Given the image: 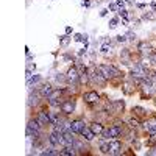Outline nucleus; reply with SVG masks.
<instances>
[{
    "instance_id": "f257e3e1",
    "label": "nucleus",
    "mask_w": 156,
    "mask_h": 156,
    "mask_svg": "<svg viewBox=\"0 0 156 156\" xmlns=\"http://www.w3.org/2000/svg\"><path fill=\"white\" fill-rule=\"evenodd\" d=\"M89 72V81L92 86H98V88H106L108 86V80L102 75V72L98 70L97 66H90L88 69Z\"/></svg>"
},
{
    "instance_id": "f03ea898",
    "label": "nucleus",
    "mask_w": 156,
    "mask_h": 156,
    "mask_svg": "<svg viewBox=\"0 0 156 156\" xmlns=\"http://www.w3.org/2000/svg\"><path fill=\"white\" fill-rule=\"evenodd\" d=\"M103 111L108 115L111 114L114 117L117 115H122L125 111V100H113V102H106L103 106Z\"/></svg>"
},
{
    "instance_id": "7ed1b4c3",
    "label": "nucleus",
    "mask_w": 156,
    "mask_h": 156,
    "mask_svg": "<svg viewBox=\"0 0 156 156\" xmlns=\"http://www.w3.org/2000/svg\"><path fill=\"white\" fill-rule=\"evenodd\" d=\"M102 139H117L125 136V127L123 123H113L108 128H105V131L100 134Z\"/></svg>"
},
{
    "instance_id": "20e7f679",
    "label": "nucleus",
    "mask_w": 156,
    "mask_h": 156,
    "mask_svg": "<svg viewBox=\"0 0 156 156\" xmlns=\"http://www.w3.org/2000/svg\"><path fill=\"white\" fill-rule=\"evenodd\" d=\"M133 80H145V78H150V69H145L142 64L139 63H134L131 67H130V75Z\"/></svg>"
},
{
    "instance_id": "39448f33",
    "label": "nucleus",
    "mask_w": 156,
    "mask_h": 156,
    "mask_svg": "<svg viewBox=\"0 0 156 156\" xmlns=\"http://www.w3.org/2000/svg\"><path fill=\"white\" fill-rule=\"evenodd\" d=\"M83 100L90 108H95L98 103H102V95H100L97 90H86V92L83 94Z\"/></svg>"
},
{
    "instance_id": "423d86ee",
    "label": "nucleus",
    "mask_w": 156,
    "mask_h": 156,
    "mask_svg": "<svg viewBox=\"0 0 156 156\" xmlns=\"http://www.w3.org/2000/svg\"><path fill=\"white\" fill-rule=\"evenodd\" d=\"M75 108H77V100H75L73 97H67L66 100H63V105H61V114L66 115V117H69L72 113H75Z\"/></svg>"
},
{
    "instance_id": "0eeeda50",
    "label": "nucleus",
    "mask_w": 156,
    "mask_h": 156,
    "mask_svg": "<svg viewBox=\"0 0 156 156\" xmlns=\"http://www.w3.org/2000/svg\"><path fill=\"white\" fill-rule=\"evenodd\" d=\"M67 84H73V86H81L80 84V69L77 66H70L66 72Z\"/></svg>"
},
{
    "instance_id": "6e6552de",
    "label": "nucleus",
    "mask_w": 156,
    "mask_h": 156,
    "mask_svg": "<svg viewBox=\"0 0 156 156\" xmlns=\"http://www.w3.org/2000/svg\"><path fill=\"white\" fill-rule=\"evenodd\" d=\"M123 152V142L120 140V137L117 139H109V155L111 156H119Z\"/></svg>"
},
{
    "instance_id": "1a4fd4ad",
    "label": "nucleus",
    "mask_w": 156,
    "mask_h": 156,
    "mask_svg": "<svg viewBox=\"0 0 156 156\" xmlns=\"http://www.w3.org/2000/svg\"><path fill=\"white\" fill-rule=\"evenodd\" d=\"M122 90H123L127 95H133L134 92H137V90H139V86H137V83H136L131 77H128V78L122 83Z\"/></svg>"
},
{
    "instance_id": "9d476101",
    "label": "nucleus",
    "mask_w": 156,
    "mask_h": 156,
    "mask_svg": "<svg viewBox=\"0 0 156 156\" xmlns=\"http://www.w3.org/2000/svg\"><path fill=\"white\" fill-rule=\"evenodd\" d=\"M153 52H155V48H153L152 42H148V41L137 42V55L139 56H150Z\"/></svg>"
},
{
    "instance_id": "9b49d317",
    "label": "nucleus",
    "mask_w": 156,
    "mask_h": 156,
    "mask_svg": "<svg viewBox=\"0 0 156 156\" xmlns=\"http://www.w3.org/2000/svg\"><path fill=\"white\" fill-rule=\"evenodd\" d=\"M142 128H144V131L148 133V134H155L156 133V117L155 115L142 120Z\"/></svg>"
},
{
    "instance_id": "f8f14e48",
    "label": "nucleus",
    "mask_w": 156,
    "mask_h": 156,
    "mask_svg": "<svg viewBox=\"0 0 156 156\" xmlns=\"http://www.w3.org/2000/svg\"><path fill=\"white\" fill-rule=\"evenodd\" d=\"M41 98H44V97L41 95V92H39V90H36V89H34V92H33V90H30V95H28V102H27L28 108H30V109L36 108L38 105H39V102H41Z\"/></svg>"
},
{
    "instance_id": "ddd939ff",
    "label": "nucleus",
    "mask_w": 156,
    "mask_h": 156,
    "mask_svg": "<svg viewBox=\"0 0 156 156\" xmlns=\"http://www.w3.org/2000/svg\"><path fill=\"white\" fill-rule=\"evenodd\" d=\"M120 63L127 67L133 66V53L130 48H122L120 50Z\"/></svg>"
},
{
    "instance_id": "4468645a",
    "label": "nucleus",
    "mask_w": 156,
    "mask_h": 156,
    "mask_svg": "<svg viewBox=\"0 0 156 156\" xmlns=\"http://www.w3.org/2000/svg\"><path fill=\"white\" fill-rule=\"evenodd\" d=\"M84 127H86L84 120L75 119V120H70V123H69V131H72V133H75V134H81V131H83Z\"/></svg>"
},
{
    "instance_id": "2eb2a0df",
    "label": "nucleus",
    "mask_w": 156,
    "mask_h": 156,
    "mask_svg": "<svg viewBox=\"0 0 156 156\" xmlns=\"http://www.w3.org/2000/svg\"><path fill=\"white\" fill-rule=\"evenodd\" d=\"M34 117H36L39 122H41L42 127H45V125H50V114H48V109H39Z\"/></svg>"
},
{
    "instance_id": "dca6fc26",
    "label": "nucleus",
    "mask_w": 156,
    "mask_h": 156,
    "mask_svg": "<svg viewBox=\"0 0 156 156\" xmlns=\"http://www.w3.org/2000/svg\"><path fill=\"white\" fill-rule=\"evenodd\" d=\"M131 113H133V115H136V117H139L140 120H144V119H147L148 117V111L145 108H142V106H133L131 108Z\"/></svg>"
},
{
    "instance_id": "f3484780",
    "label": "nucleus",
    "mask_w": 156,
    "mask_h": 156,
    "mask_svg": "<svg viewBox=\"0 0 156 156\" xmlns=\"http://www.w3.org/2000/svg\"><path fill=\"white\" fill-rule=\"evenodd\" d=\"M59 155L61 156H75V155H78V150L75 148V145H64L59 150Z\"/></svg>"
},
{
    "instance_id": "a211bd4d",
    "label": "nucleus",
    "mask_w": 156,
    "mask_h": 156,
    "mask_svg": "<svg viewBox=\"0 0 156 156\" xmlns=\"http://www.w3.org/2000/svg\"><path fill=\"white\" fill-rule=\"evenodd\" d=\"M75 140H77L75 133H72V131H69V130H67V131L64 133V136H63V145H61V147H64V145H73Z\"/></svg>"
},
{
    "instance_id": "6ab92c4d",
    "label": "nucleus",
    "mask_w": 156,
    "mask_h": 156,
    "mask_svg": "<svg viewBox=\"0 0 156 156\" xmlns=\"http://www.w3.org/2000/svg\"><path fill=\"white\" fill-rule=\"evenodd\" d=\"M89 127H90V130L94 131V134H95V136H100V134H102V133L105 131V125H103L102 122H100V120H94V122L90 123Z\"/></svg>"
},
{
    "instance_id": "aec40b11",
    "label": "nucleus",
    "mask_w": 156,
    "mask_h": 156,
    "mask_svg": "<svg viewBox=\"0 0 156 156\" xmlns=\"http://www.w3.org/2000/svg\"><path fill=\"white\" fill-rule=\"evenodd\" d=\"M64 95V89H59V88H55L52 92H50L48 95H47V102H52V100H56V98H61Z\"/></svg>"
},
{
    "instance_id": "412c9836",
    "label": "nucleus",
    "mask_w": 156,
    "mask_h": 156,
    "mask_svg": "<svg viewBox=\"0 0 156 156\" xmlns=\"http://www.w3.org/2000/svg\"><path fill=\"white\" fill-rule=\"evenodd\" d=\"M127 125H128V128H130V130H137L140 125H142V120H140L139 117H136V115H133V117H130V119H128Z\"/></svg>"
},
{
    "instance_id": "4be33fe9",
    "label": "nucleus",
    "mask_w": 156,
    "mask_h": 156,
    "mask_svg": "<svg viewBox=\"0 0 156 156\" xmlns=\"http://www.w3.org/2000/svg\"><path fill=\"white\" fill-rule=\"evenodd\" d=\"M98 150H100V153H102V155H109V139H102V137H100Z\"/></svg>"
},
{
    "instance_id": "5701e85b",
    "label": "nucleus",
    "mask_w": 156,
    "mask_h": 156,
    "mask_svg": "<svg viewBox=\"0 0 156 156\" xmlns=\"http://www.w3.org/2000/svg\"><path fill=\"white\" fill-rule=\"evenodd\" d=\"M41 155L42 156H58L59 150H56V147H53V145H48V147H45L41 152Z\"/></svg>"
},
{
    "instance_id": "b1692460",
    "label": "nucleus",
    "mask_w": 156,
    "mask_h": 156,
    "mask_svg": "<svg viewBox=\"0 0 156 156\" xmlns=\"http://www.w3.org/2000/svg\"><path fill=\"white\" fill-rule=\"evenodd\" d=\"M81 137H84L86 140H89V142H90V140H94L95 134H94L92 130H90V127H88V125H86V127L83 128V131H81Z\"/></svg>"
},
{
    "instance_id": "393cba45",
    "label": "nucleus",
    "mask_w": 156,
    "mask_h": 156,
    "mask_svg": "<svg viewBox=\"0 0 156 156\" xmlns=\"http://www.w3.org/2000/svg\"><path fill=\"white\" fill-rule=\"evenodd\" d=\"M41 81H42V75H33V77L27 78V88H33Z\"/></svg>"
},
{
    "instance_id": "a878e982",
    "label": "nucleus",
    "mask_w": 156,
    "mask_h": 156,
    "mask_svg": "<svg viewBox=\"0 0 156 156\" xmlns=\"http://www.w3.org/2000/svg\"><path fill=\"white\" fill-rule=\"evenodd\" d=\"M142 19L144 21H156V11L153 9H147L142 13Z\"/></svg>"
},
{
    "instance_id": "bb28decb",
    "label": "nucleus",
    "mask_w": 156,
    "mask_h": 156,
    "mask_svg": "<svg viewBox=\"0 0 156 156\" xmlns=\"http://www.w3.org/2000/svg\"><path fill=\"white\" fill-rule=\"evenodd\" d=\"M34 70H36V64H33V63H27V70H25V77H27V78L33 77V75H34Z\"/></svg>"
},
{
    "instance_id": "cd10ccee",
    "label": "nucleus",
    "mask_w": 156,
    "mask_h": 156,
    "mask_svg": "<svg viewBox=\"0 0 156 156\" xmlns=\"http://www.w3.org/2000/svg\"><path fill=\"white\" fill-rule=\"evenodd\" d=\"M72 41V38H70V34H64V36H59V45L61 47H67Z\"/></svg>"
},
{
    "instance_id": "c85d7f7f",
    "label": "nucleus",
    "mask_w": 156,
    "mask_h": 156,
    "mask_svg": "<svg viewBox=\"0 0 156 156\" xmlns=\"http://www.w3.org/2000/svg\"><path fill=\"white\" fill-rule=\"evenodd\" d=\"M48 103V106L52 108V109H61V105H63V100H59V98H56V100H52V102H47Z\"/></svg>"
},
{
    "instance_id": "c756f323",
    "label": "nucleus",
    "mask_w": 156,
    "mask_h": 156,
    "mask_svg": "<svg viewBox=\"0 0 156 156\" xmlns=\"http://www.w3.org/2000/svg\"><path fill=\"white\" fill-rule=\"evenodd\" d=\"M119 22H120V19H119V16L117 17H113L111 19V21H109V24H108V27L109 28H111V30H114L115 27H117V25H119Z\"/></svg>"
},
{
    "instance_id": "7c9ffc66",
    "label": "nucleus",
    "mask_w": 156,
    "mask_h": 156,
    "mask_svg": "<svg viewBox=\"0 0 156 156\" xmlns=\"http://www.w3.org/2000/svg\"><path fill=\"white\" fill-rule=\"evenodd\" d=\"M127 38H128V41H131V42H136V41H137V36H136V33L131 31V30H130V31H127Z\"/></svg>"
},
{
    "instance_id": "2f4dec72",
    "label": "nucleus",
    "mask_w": 156,
    "mask_h": 156,
    "mask_svg": "<svg viewBox=\"0 0 156 156\" xmlns=\"http://www.w3.org/2000/svg\"><path fill=\"white\" fill-rule=\"evenodd\" d=\"M55 80H56V83H67V78L64 73H58L56 77H55Z\"/></svg>"
},
{
    "instance_id": "473e14b6",
    "label": "nucleus",
    "mask_w": 156,
    "mask_h": 156,
    "mask_svg": "<svg viewBox=\"0 0 156 156\" xmlns=\"http://www.w3.org/2000/svg\"><path fill=\"white\" fill-rule=\"evenodd\" d=\"M115 41L119 44H125L128 41V38H127V34H119V36H115Z\"/></svg>"
},
{
    "instance_id": "72a5a7b5",
    "label": "nucleus",
    "mask_w": 156,
    "mask_h": 156,
    "mask_svg": "<svg viewBox=\"0 0 156 156\" xmlns=\"http://www.w3.org/2000/svg\"><path fill=\"white\" fill-rule=\"evenodd\" d=\"M108 9H109V11H113V13H117L119 11V6H117V3H115V2H113V3H109V6H108Z\"/></svg>"
},
{
    "instance_id": "f704fd0d",
    "label": "nucleus",
    "mask_w": 156,
    "mask_h": 156,
    "mask_svg": "<svg viewBox=\"0 0 156 156\" xmlns=\"http://www.w3.org/2000/svg\"><path fill=\"white\" fill-rule=\"evenodd\" d=\"M147 155H148V156H156V145H152V147H148Z\"/></svg>"
},
{
    "instance_id": "c9c22d12",
    "label": "nucleus",
    "mask_w": 156,
    "mask_h": 156,
    "mask_svg": "<svg viewBox=\"0 0 156 156\" xmlns=\"http://www.w3.org/2000/svg\"><path fill=\"white\" fill-rule=\"evenodd\" d=\"M83 39H84V34H81V33H77L73 36V41L75 42H83Z\"/></svg>"
},
{
    "instance_id": "e433bc0d",
    "label": "nucleus",
    "mask_w": 156,
    "mask_h": 156,
    "mask_svg": "<svg viewBox=\"0 0 156 156\" xmlns=\"http://www.w3.org/2000/svg\"><path fill=\"white\" fill-rule=\"evenodd\" d=\"M115 3H117L119 8H125V3L127 2H125V0H115Z\"/></svg>"
},
{
    "instance_id": "4c0bfd02",
    "label": "nucleus",
    "mask_w": 156,
    "mask_h": 156,
    "mask_svg": "<svg viewBox=\"0 0 156 156\" xmlns=\"http://www.w3.org/2000/svg\"><path fill=\"white\" fill-rule=\"evenodd\" d=\"M108 11H109V9H108V8H105V9H102V11H100V17H105V16H106V14H108Z\"/></svg>"
},
{
    "instance_id": "58836bf2",
    "label": "nucleus",
    "mask_w": 156,
    "mask_h": 156,
    "mask_svg": "<svg viewBox=\"0 0 156 156\" xmlns=\"http://www.w3.org/2000/svg\"><path fill=\"white\" fill-rule=\"evenodd\" d=\"M81 5H83L84 8H89V6H90V2H89V0H84V2H83Z\"/></svg>"
},
{
    "instance_id": "ea45409f",
    "label": "nucleus",
    "mask_w": 156,
    "mask_h": 156,
    "mask_svg": "<svg viewBox=\"0 0 156 156\" xmlns=\"http://www.w3.org/2000/svg\"><path fill=\"white\" fill-rule=\"evenodd\" d=\"M148 6H150V9H153V11H156V2H152V3L148 5Z\"/></svg>"
},
{
    "instance_id": "a19ab883",
    "label": "nucleus",
    "mask_w": 156,
    "mask_h": 156,
    "mask_svg": "<svg viewBox=\"0 0 156 156\" xmlns=\"http://www.w3.org/2000/svg\"><path fill=\"white\" fill-rule=\"evenodd\" d=\"M136 6H137L139 9H144L145 6H147V3H137V5H136Z\"/></svg>"
},
{
    "instance_id": "79ce46f5",
    "label": "nucleus",
    "mask_w": 156,
    "mask_h": 156,
    "mask_svg": "<svg viewBox=\"0 0 156 156\" xmlns=\"http://www.w3.org/2000/svg\"><path fill=\"white\" fill-rule=\"evenodd\" d=\"M31 61H33V56L28 53V55H27V63H31Z\"/></svg>"
},
{
    "instance_id": "37998d69",
    "label": "nucleus",
    "mask_w": 156,
    "mask_h": 156,
    "mask_svg": "<svg viewBox=\"0 0 156 156\" xmlns=\"http://www.w3.org/2000/svg\"><path fill=\"white\" fill-rule=\"evenodd\" d=\"M72 33V27H66V34H70Z\"/></svg>"
},
{
    "instance_id": "c03bdc74",
    "label": "nucleus",
    "mask_w": 156,
    "mask_h": 156,
    "mask_svg": "<svg viewBox=\"0 0 156 156\" xmlns=\"http://www.w3.org/2000/svg\"><path fill=\"white\" fill-rule=\"evenodd\" d=\"M153 102H155V106H156V94H155V97H153Z\"/></svg>"
},
{
    "instance_id": "a18cd8bd",
    "label": "nucleus",
    "mask_w": 156,
    "mask_h": 156,
    "mask_svg": "<svg viewBox=\"0 0 156 156\" xmlns=\"http://www.w3.org/2000/svg\"><path fill=\"white\" fill-rule=\"evenodd\" d=\"M155 73H156V69H155Z\"/></svg>"
}]
</instances>
